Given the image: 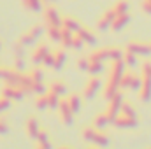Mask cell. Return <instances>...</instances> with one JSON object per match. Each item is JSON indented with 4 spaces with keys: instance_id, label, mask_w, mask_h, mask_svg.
<instances>
[{
    "instance_id": "obj_1",
    "label": "cell",
    "mask_w": 151,
    "mask_h": 149,
    "mask_svg": "<svg viewBox=\"0 0 151 149\" xmlns=\"http://www.w3.org/2000/svg\"><path fill=\"white\" fill-rule=\"evenodd\" d=\"M125 72V63L121 60H113V67H111V75H109V81H107V86L104 90V97L109 100L114 93L118 91L119 88V79Z\"/></svg>"
},
{
    "instance_id": "obj_2",
    "label": "cell",
    "mask_w": 151,
    "mask_h": 149,
    "mask_svg": "<svg viewBox=\"0 0 151 149\" xmlns=\"http://www.w3.org/2000/svg\"><path fill=\"white\" fill-rule=\"evenodd\" d=\"M119 88L121 90H134L139 91L141 88V77L134 72H123L121 79H119Z\"/></svg>"
},
{
    "instance_id": "obj_3",
    "label": "cell",
    "mask_w": 151,
    "mask_h": 149,
    "mask_svg": "<svg viewBox=\"0 0 151 149\" xmlns=\"http://www.w3.org/2000/svg\"><path fill=\"white\" fill-rule=\"evenodd\" d=\"M121 104H123V97H121V93H119V91H116L113 97L109 98V109H107V112H106V116H107L109 123H113L114 117L119 114Z\"/></svg>"
},
{
    "instance_id": "obj_4",
    "label": "cell",
    "mask_w": 151,
    "mask_h": 149,
    "mask_svg": "<svg viewBox=\"0 0 151 149\" xmlns=\"http://www.w3.org/2000/svg\"><path fill=\"white\" fill-rule=\"evenodd\" d=\"M56 109H58V112H60V119H62V123L67 125V126H70L72 121H74V114H72V111H70L67 100H60Z\"/></svg>"
},
{
    "instance_id": "obj_5",
    "label": "cell",
    "mask_w": 151,
    "mask_h": 149,
    "mask_svg": "<svg viewBox=\"0 0 151 149\" xmlns=\"http://www.w3.org/2000/svg\"><path fill=\"white\" fill-rule=\"evenodd\" d=\"M44 19H46V25L47 27H60L62 28V18L58 14V11L55 7H46L44 11Z\"/></svg>"
},
{
    "instance_id": "obj_6",
    "label": "cell",
    "mask_w": 151,
    "mask_h": 149,
    "mask_svg": "<svg viewBox=\"0 0 151 149\" xmlns=\"http://www.w3.org/2000/svg\"><path fill=\"white\" fill-rule=\"evenodd\" d=\"M100 88H102L100 79H99V77H91V79L86 82V86H84V97H86L88 100H91V98L99 93Z\"/></svg>"
},
{
    "instance_id": "obj_7",
    "label": "cell",
    "mask_w": 151,
    "mask_h": 149,
    "mask_svg": "<svg viewBox=\"0 0 151 149\" xmlns=\"http://www.w3.org/2000/svg\"><path fill=\"white\" fill-rule=\"evenodd\" d=\"M113 125L118 128H134V126H137V117H128L125 114H118L114 117Z\"/></svg>"
},
{
    "instance_id": "obj_8",
    "label": "cell",
    "mask_w": 151,
    "mask_h": 149,
    "mask_svg": "<svg viewBox=\"0 0 151 149\" xmlns=\"http://www.w3.org/2000/svg\"><path fill=\"white\" fill-rule=\"evenodd\" d=\"M127 51L134 53L135 56H148V54H151L150 46L148 44H141V42H130L127 46Z\"/></svg>"
},
{
    "instance_id": "obj_9",
    "label": "cell",
    "mask_w": 151,
    "mask_h": 149,
    "mask_svg": "<svg viewBox=\"0 0 151 149\" xmlns=\"http://www.w3.org/2000/svg\"><path fill=\"white\" fill-rule=\"evenodd\" d=\"M139 97H141L142 102H150L151 100V77H141Z\"/></svg>"
},
{
    "instance_id": "obj_10",
    "label": "cell",
    "mask_w": 151,
    "mask_h": 149,
    "mask_svg": "<svg viewBox=\"0 0 151 149\" xmlns=\"http://www.w3.org/2000/svg\"><path fill=\"white\" fill-rule=\"evenodd\" d=\"M2 97L9 98V100H21L23 98V93L18 86H12V84H5L4 90H2Z\"/></svg>"
},
{
    "instance_id": "obj_11",
    "label": "cell",
    "mask_w": 151,
    "mask_h": 149,
    "mask_svg": "<svg viewBox=\"0 0 151 149\" xmlns=\"http://www.w3.org/2000/svg\"><path fill=\"white\" fill-rule=\"evenodd\" d=\"M18 77H19V72L14 70V69H2V70H0V79H4L5 84H12V86H16Z\"/></svg>"
},
{
    "instance_id": "obj_12",
    "label": "cell",
    "mask_w": 151,
    "mask_h": 149,
    "mask_svg": "<svg viewBox=\"0 0 151 149\" xmlns=\"http://www.w3.org/2000/svg\"><path fill=\"white\" fill-rule=\"evenodd\" d=\"M128 23H130V16H128V12H127V14H119V16H116V18L113 19V23H111V30H113V32H119V30H123Z\"/></svg>"
},
{
    "instance_id": "obj_13",
    "label": "cell",
    "mask_w": 151,
    "mask_h": 149,
    "mask_svg": "<svg viewBox=\"0 0 151 149\" xmlns=\"http://www.w3.org/2000/svg\"><path fill=\"white\" fill-rule=\"evenodd\" d=\"M47 53H49V47L44 46V44H40L39 47H35V51H34V54H32V62H34V65H40L42 60H44V56H46Z\"/></svg>"
},
{
    "instance_id": "obj_14",
    "label": "cell",
    "mask_w": 151,
    "mask_h": 149,
    "mask_svg": "<svg viewBox=\"0 0 151 149\" xmlns=\"http://www.w3.org/2000/svg\"><path fill=\"white\" fill-rule=\"evenodd\" d=\"M116 18V14H114V11H107V12H104V16L100 18V21H99V30H107V28H111V23H113V19Z\"/></svg>"
},
{
    "instance_id": "obj_15",
    "label": "cell",
    "mask_w": 151,
    "mask_h": 149,
    "mask_svg": "<svg viewBox=\"0 0 151 149\" xmlns=\"http://www.w3.org/2000/svg\"><path fill=\"white\" fill-rule=\"evenodd\" d=\"M76 35L81 39L84 44H90V46H95L97 44V39H95V35L90 32V30H84V28H79L77 32H76Z\"/></svg>"
},
{
    "instance_id": "obj_16",
    "label": "cell",
    "mask_w": 151,
    "mask_h": 149,
    "mask_svg": "<svg viewBox=\"0 0 151 149\" xmlns=\"http://www.w3.org/2000/svg\"><path fill=\"white\" fill-rule=\"evenodd\" d=\"M39 121L35 119V117H30L28 121H27V133H28V137L30 139H37V133H39Z\"/></svg>"
},
{
    "instance_id": "obj_17",
    "label": "cell",
    "mask_w": 151,
    "mask_h": 149,
    "mask_svg": "<svg viewBox=\"0 0 151 149\" xmlns=\"http://www.w3.org/2000/svg\"><path fill=\"white\" fill-rule=\"evenodd\" d=\"M62 28H67V30H70L72 34H76L79 28H81V25H79V21L74 19V18H62Z\"/></svg>"
},
{
    "instance_id": "obj_18",
    "label": "cell",
    "mask_w": 151,
    "mask_h": 149,
    "mask_svg": "<svg viewBox=\"0 0 151 149\" xmlns=\"http://www.w3.org/2000/svg\"><path fill=\"white\" fill-rule=\"evenodd\" d=\"M90 62H107L109 60V53H107V49H97V51H93L91 54H90V58H88Z\"/></svg>"
},
{
    "instance_id": "obj_19",
    "label": "cell",
    "mask_w": 151,
    "mask_h": 149,
    "mask_svg": "<svg viewBox=\"0 0 151 149\" xmlns=\"http://www.w3.org/2000/svg\"><path fill=\"white\" fill-rule=\"evenodd\" d=\"M113 11H114L116 16H119V14H127V12L130 11V4H128V0H118V2L114 4Z\"/></svg>"
},
{
    "instance_id": "obj_20",
    "label": "cell",
    "mask_w": 151,
    "mask_h": 149,
    "mask_svg": "<svg viewBox=\"0 0 151 149\" xmlns=\"http://www.w3.org/2000/svg\"><path fill=\"white\" fill-rule=\"evenodd\" d=\"M49 91H51V93H55V95H58V97L62 98V97L67 93V86H65L63 82H60V81H55V82H51Z\"/></svg>"
},
{
    "instance_id": "obj_21",
    "label": "cell",
    "mask_w": 151,
    "mask_h": 149,
    "mask_svg": "<svg viewBox=\"0 0 151 149\" xmlns=\"http://www.w3.org/2000/svg\"><path fill=\"white\" fill-rule=\"evenodd\" d=\"M37 146L39 148H42V149H53V146H51V142H49V137H47V133L46 132H40L39 130V133H37Z\"/></svg>"
},
{
    "instance_id": "obj_22",
    "label": "cell",
    "mask_w": 151,
    "mask_h": 149,
    "mask_svg": "<svg viewBox=\"0 0 151 149\" xmlns=\"http://www.w3.org/2000/svg\"><path fill=\"white\" fill-rule=\"evenodd\" d=\"M67 104H69V107H70V111L72 114H77L79 109H81V98H79V95H70L69 98H67Z\"/></svg>"
},
{
    "instance_id": "obj_23",
    "label": "cell",
    "mask_w": 151,
    "mask_h": 149,
    "mask_svg": "<svg viewBox=\"0 0 151 149\" xmlns=\"http://www.w3.org/2000/svg\"><path fill=\"white\" fill-rule=\"evenodd\" d=\"M104 70V63L102 62H90L88 60V69L86 72H90V75H99Z\"/></svg>"
},
{
    "instance_id": "obj_24",
    "label": "cell",
    "mask_w": 151,
    "mask_h": 149,
    "mask_svg": "<svg viewBox=\"0 0 151 149\" xmlns=\"http://www.w3.org/2000/svg\"><path fill=\"white\" fill-rule=\"evenodd\" d=\"M55 54V63H53V69H56V70H62V67L65 65V53L60 49V51H56V53H53Z\"/></svg>"
},
{
    "instance_id": "obj_25",
    "label": "cell",
    "mask_w": 151,
    "mask_h": 149,
    "mask_svg": "<svg viewBox=\"0 0 151 149\" xmlns=\"http://www.w3.org/2000/svg\"><path fill=\"white\" fill-rule=\"evenodd\" d=\"M93 144H97L99 148H107L109 146V137L104 132H97L95 133V139H93Z\"/></svg>"
},
{
    "instance_id": "obj_26",
    "label": "cell",
    "mask_w": 151,
    "mask_h": 149,
    "mask_svg": "<svg viewBox=\"0 0 151 149\" xmlns=\"http://www.w3.org/2000/svg\"><path fill=\"white\" fill-rule=\"evenodd\" d=\"M72 37H74V34H72L70 30L62 28V32H60V40H62V44H63L65 47H70V44H72Z\"/></svg>"
},
{
    "instance_id": "obj_27",
    "label": "cell",
    "mask_w": 151,
    "mask_h": 149,
    "mask_svg": "<svg viewBox=\"0 0 151 149\" xmlns=\"http://www.w3.org/2000/svg\"><path fill=\"white\" fill-rule=\"evenodd\" d=\"M107 125H111V123H109V119H107L106 112H104V114H97V116H95V128H97V130H104Z\"/></svg>"
},
{
    "instance_id": "obj_28",
    "label": "cell",
    "mask_w": 151,
    "mask_h": 149,
    "mask_svg": "<svg viewBox=\"0 0 151 149\" xmlns=\"http://www.w3.org/2000/svg\"><path fill=\"white\" fill-rule=\"evenodd\" d=\"M121 62L125 63V67H135L137 65V56L134 54V53H123V58H121Z\"/></svg>"
},
{
    "instance_id": "obj_29",
    "label": "cell",
    "mask_w": 151,
    "mask_h": 149,
    "mask_svg": "<svg viewBox=\"0 0 151 149\" xmlns=\"http://www.w3.org/2000/svg\"><path fill=\"white\" fill-rule=\"evenodd\" d=\"M46 98H47V109H56V107H58V102H60V97H58V95L47 91V93H46Z\"/></svg>"
},
{
    "instance_id": "obj_30",
    "label": "cell",
    "mask_w": 151,
    "mask_h": 149,
    "mask_svg": "<svg viewBox=\"0 0 151 149\" xmlns=\"http://www.w3.org/2000/svg\"><path fill=\"white\" fill-rule=\"evenodd\" d=\"M60 27H47V37L51 39L53 42H60Z\"/></svg>"
},
{
    "instance_id": "obj_31",
    "label": "cell",
    "mask_w": 151,
    "mask_h": 149,
    "mask_svg": "<svg viewBox=\"0 0 151 149\" xmlns=\"http://www.w3.org/2000/svg\"><path fill=\"white\" fill-rule=\"evenodd\" d=\"M23 2H25L27 9H30V11H34V12H39V11L42 9V2H40V0H23Z\"/></svg>"
},
{
    "instance_id": "obj_32",
    "label": "cell",
    "mask_w": 151,
    "mask_h": 149,
    "mask_svg": "<svg viewBox=\"0 0 151 149\" xmlns=\"http://www.w3.org/2000/svg\"><path fill=\"white\" fill-rule=\"evenodd\" d=\"M30 90H32V93H35V95H46L47 93V88L42 84V82H32V86H30Z\"/></svg>"
},
{
    "instance_id": "obj_33",
    "label": "cell",
    "mask_w": 151,
    "mask_h": 149,
    "mask_svg": "<svg viewBox=\"0 0 151 149\" xmlns=\"http://www.w3.org/2000/svg\"><path fill=\"white\" fill-rule=\"evenodd\" d=\"M119 114H125V116H128V117H137L135 116V109L130 105V104H121V109H119Z\"/></svg>"
},
{
    "instance_id": "obj_34",
    "label": "cell",
    "mask_w": 151,
    "mask_h": 149,
    "mask_svg": "<svg viewBox=\"0 0 151 149\" xmlns=\"http://www.w3.org/2000/svg\"><path fill=\"white\" fill-rule=\"evenodd\" d=\"M107 53H109V60H121L123 58V51L118 49V47H107Z\"/></svg>"
},
{
    "instance_id": "obj_35",
    "label": "cell",
    "mask_w": 151,
    "mask_h": 149,
    "mask_svg": "<svg viewBox=\"0 0 151 149\" xmlns=\"http://www.w3.org/2000/svg\"><path fill=\"white\" fill-rule=\"evenodd\" d=\"M28 75H30L32 82H42V81H44V72H42L40 69H34Z\"/></svg>"
},
{
    "instance_id": "obj_36",
    "label": "cell",
    "mask_w": 151,
    "mask_h": 149,
    "mask_svg": "<svg viewBox=\"0 0 151 149\" xmlns=\"http://www.w3.org/2000/svg\"><path fill=\"white\" fill-rule=\"evenodd\" d=\"M95 133H97V130H95V128H84V130H83V139H84L86 142H93Z\"/></svg>"
},
{
    "instance_id": "obj_37",
    "label": "cell",
    "mask_w": 151,
    "mask_h": 149,
    "mask_svg": "<svg viewBox=\"0 0 151 149\" xmlns=\"http://www.w3.org/2000/svg\"><path fill=\"white\" fill-rule=\"evenodd\" d=\"M35 42H37V40H35V39H34L30 34H28V32H27L23 37L19 39V42H18V44H21V46H25V47H27V46H34Z\"/></svg>"
},
{
    "instance_id": "obj_38",
    "label": "cell",
    "mask_w": 151,
    "mask_h": 149,
    "mask_svg": "<svg viewBox=\"0 0 151 149\" xmlns=\"http://www.w3.org/2000/svg\"><path fill=\"white\" fill-rule=\"evenodd\" d=\"M35 107H37L39 111H46L47 109V98H46V95H39L37 100H35Z\"/></svg>"
},
{
    "instance_id": "obj_39",
    "label": "cell",
    "mask_w": 151,
    "mask_h": 149,
    "mask_svg": "<svg viewBox=\"0 0 151 149\" xmlns=\"http://www.w3.org/2000/svg\"><path fill=\"white\" fill-rule=\"evenodd\" d=\"M28 34H30L32 37H34L35 40H37V39L40 37L42 34H44V28H42V25H34V27H32V28L28 30Z\"/></svg>"
},
{
    "instance_id": "obj_40",
    "label": "cell",
    "mask_w": 151,
    "mask_h": 149,
    "mask_svg": "<svg viewBox=\"0 0 151 149\" xmlns=\"http://www.w3.org/2000/svg\"><path fill=\"white\" fill-rule=\"evenodd\" d=\"M11 109V100L5 97H0V112H5Z\"/></svg>"
},
{
    "instance_id": "obj_41",
    "label": "cell",
    "mask_w": 151,
    "mask_h": 149,
    "mask_svg": "<svg viewBox=\"0 0 151 149\" xmlns=\"http://www.w3.org/2000/svg\"><path fill=\"white\" fill-rule=\"evenodd\" d=\"M83 46H84V42L81 40V39L77 37L74 34V37H72V44H70V47H74V49H77V51H81L83 49Z\"/></svg>"
},
{
    "instance_id": "obj_42",
    "label": "cell",
    "mask_w": 151,
    "mask_h": 149,
    "mask_svg": "<svg viewBox=\"0 0 151 149\" xmlns=\"http://www.w3.org/2000/svg\"><path fill=\"white\" fill-rule=\"evenodd\" d=\"M53 63H55V54H53V53H47V54L44 56V60H42V65L53 67Z\"/></svg>"
},
{
    "instance_id": "obj_43",
    "label": "cell",
    "mask_w": 151,
    "mask_h": 149,
    "mask_svg": "<svg viewBox=\"0 0 151 149\" xmlns=\"http://www.w3.org/2000/svg\"><path fill=\"white\" fill-rule=\"evenodd\" d=\"M141 70H142V77H151V62H144Z\"/></svg>"
},
{
    "instance_id": "obj_44",
    "label": "cell",
    "mask_w": 151,
    "mask_h": 149,
    "mask_svg": "<svg viewBox=\"0 0 151 149\" xmlns=\"http://www.w3.org/2000/svg\"><path fill=\"white\" fill-rule=\"evenodd\" d=\"M14 54H16V58H23V56H25V46L16 44V46H14Z\"/></svg>"
},
{
    "instance_id": "obj_45",
    "label": "cell",
    "mask_w": 151,
    "mask_h": 149,
    "mask_svg": "<svg viewBox=\"0 0 151 149\" xmlns=\"http://www.w3.org/2000/svg\"><path fill=\"white\" fill-rule=\"evenodd\" d=\"M77 67H79L81 72H86V69H88V58H79L77 60Z\"/></svg>"
},
{
    "instance_id": "obj_46",
    "label": "cell",
    "mask_w": 151,
    "mask_h": 149,
    "mask_svg": "<svg viewBox=\"0 0 151 149\" xmlns=\"http://www.w3.org/2000/svg\"><path fill=\"white\" fill-rule=\"evenodd\" d=\"M23 69H25V62H23V58H16V62H14V70L21 72Z\"/></svg>"
},
{
    "instance_id": "obj_47",
    "label": "cell",
    "mask_w": 151,
    "mask_h": 149,
    "mask_svg": "<svg viewBox=\"0 0 151 149\" xmlns=\"http://www.w3.org/2000/svg\"><path fill=\"white\" fill-rule=\"evenodd\" d=\"M142 11L148 12V14H151V0H144V4H142Z\"/></svg>"
},
{
    "instance_id": "obj_48",
    "label": "cell",
    "mask_w": 151,
    "mask_h": 149,
    "mask_svg": "<svg viewBox=\"0 0 151 149\" xmlns=\"http://www.w3.org/2000/svg\"><path fill=\"white\" fill-rule=\"evenodd\" d=\"M9 132V126L4 123V121H0V135H4V133H7Z\"/></svg>"
},
{
    "instance_id": "obj_49",
    "label": "cell",
    "mask_w": 151,
    "mask_h": 149,
    "mask_svg": "<svg viewBox=\"0 0 151 149\" xmlns=\"http://www.w3.org/2000/svg\"><path fill=\"white\" fill-rule=\"evenodd\" d=\"M40 2H44V4H53V2H56V0H40Z\"/></svg>"
},
{
    "instance_id": "obj_50",
    "label": "cell",
    "mask_w": 151,
    "mask_h": 149,
    "mask_svg": "<svg viewBox=\"0 0 151 149\" xmlns=\"http://www.w3.org/2000/svg\"><path fill=\"white\" fill-rule=\"evenodd\" d=\"M60 149H69V148H60Z\"/></svg>"
},
{
    "instance_id": "obj_51",
    "label": "cell",
    "mask_w": 151,
    "mask_h": 149,
    "mask_svg": "<svg viewBox=\"0 0 151 149\" xmlns=\"http://www.w3.org/2000/svg\"><path fill=\"white\" fill-rule=\"evenodd\" d=\"M35 149H42V148H39V146H37V148H35Z\"/></svg>"
},
{
    "instance_id": "obj_52",
    "label": "cell",
    "mask_w": 151,
    "mask_h": 149,
    "mask_svg": "<svg viewBox=\"0 0 151 149\" xmlns=\"http://www.w3.org/2000/svg\"><path fill=\"white\" fill-rule=\"evenodd\" d=\"M0 47H2V42H0Z\"/></svg>"
},
{
    "instance_id": "obj_53",
    "label": "cell",
    "mask_w": 151,
    "mask_h": 149,
    "mask_svg": "<svg viewBox=\"0 0 151 149\" xmlns=\"http://www.w3.org/2000/svg\"><path fill=\"white\" fill-rule=\"evenodd\" d=\"M88 149H93V148H88Z\"/></svg>"
},
{
    "instance_id": "obj_54",
    "label": "cell",
    "mask_w": 151,
    "mask_h": 149,
    "mask_svg": "<svg viewBox=\"0 0 151 149\" xmlns=\"http://www.w3.org/2000/svg\"><path fill=\"white\" fill-rule=\"evenodd\" d=\"M150 49H151V44H150Z\"/></svg>"
}]
</instances>
